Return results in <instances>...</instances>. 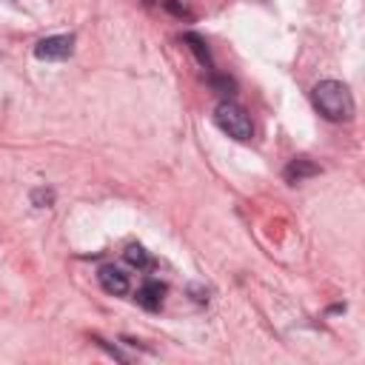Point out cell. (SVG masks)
Returning <instances> with one entry per match:
<instances>
[{
  "label": "cell",
  "mask_w": 365,
  "mask_h": 365,
  "mask_svg": "<svg viewBox=\"0 0 365 365\" xmlns=\"http://www.w3.org/2000/svg\"><path fill=\"white\" fill-rule=\"evenodd\" d=\"M311 100H314L317 111L331 123H345V120L354 117V97H351L348 86L339 83V80L317 83L314 91H311Z\"/></svg>",
  "instance_id": "6da1fadb"
},
{
  "label": "cell",
  "mask_w": 365,
  "mask_h": 365,
  "mask_svg": "<svg viewBox=\"0 0 365 365\" xmlns=\"http://www.w3.org/2000/svg\"><path fill=\"white\" fill-rule=\"evenodd\" d=\"M214 123H217L228 137H234V140H240V143L251 140V134H254V125H251L248 111H245L242 106H237L234 100L217 103V108H214Z\"/></svg>",
  "instance_id": "7a4b0ae2"
},
{
  "label": "cell",
  "mask_w": 365,
  "mask_h": 365,
  "mask_svg": "<svg viewBox=\"0 0 365 365\" xmlns=\"http://www.w3.org/2000/svg\"><path fill=\"white\" fill-rule=\"evenodd\" d=\"M74 54V34H51L34 46L37 60H66Z\"/></svg>",
  "instance_id": "3957f363"
},
{
  "label": "cell",
  "mask_w": 365,
  "mask_h": 365,
  "mask_svg": "<svg viewBox=\"0 0 365 365\" xmlns=\"http://www.w3.org/2000/svg\"><path fill=\"white\" fill-rule=\"evenodd\" d=\"M97 277H100L103 291H108V294H114V297L128 294V277H125L120 268H114V265H103Z\"/></svg>",
  "instance_id": "277c9868"
},
{
  "label": "cell",
  "mask_w": 365,
  "mask_h": 365,
  "mask_svg": "<svg viewBox=\"0 0 365 365\" xmlns=\"http://www.w3.org/2000/svg\"><path fill=\"white\" fill-rule=\"evenodd\" d=\"M282 174H285V182L297 185V182H302V180H308V177H317V174H319V165L311 163L308 157H297V160H291V163L285 165Z\"/></svg>",
  "instance_id": "5b68a950"
},
{
  "label": "cell",
  "mask_w": 365,
  "mask_h": 365,
  "mask_svg": "<svg viewBox=\"0 0 365 365\" xmlns=\"http://www.w3.org/2000/svg\"><path fill=\"white\" fill-rule=\"evenodd\" d=\"M163 294H165V285L148 279V282L137 291V302H140L145 311H160V305H163Z\"/></svg>",
  "instance_id": "8992f818"
},
{
  "label": "cell",
  "mask_w": 365,
  "mask_h": 365,
  "mask_svg": "<svg viewBox=\"0 0 365 365\" xmlns=\"http://www.w3.org/2000/svg\"><path fill=\"white\" fill-rule=\"evenodd\" d=\"M182 43L191 48V54L197 57V63L200 66H205V68H211V51H208V46H205V40L200 37V34H182Z\"/></svg>",
  "instance_id": "52a82bcc"
},
{
  "label": "cell",
  "mask_w": 365,
  "mask_h": 365,
  "mask_svg": "<svg viewBox=\"0 0 365 365\" xmlns=\"http://www.w3.org/2000/svg\"><path fill=\"white\" fill-rule=\"evenodd\" d=\"M123 257H125V262L134 265V268H148V262H151L143 245H128V248L123 251Z\"/></svg>",
  "instance_id": "ba28073f"
},
{
  "label": "cell",
  "mask_w": 365,
  "mask_h": 365,
  "mask_svg": "<svg viewBox=\"0 0 365 365\" xmlns=\"http://www.w3.org/2000/svg\"><path fill=\"white\" fill-rule=\"evenodd\" d=\"M208 83H211V88H214L217 94H222V97H231V94H234V88H237V86H234V80H231V77H225V74H214Z\"/></svg>",
  "instance_id": "9c48e42d"
},
{
  "label": "cell",
  "mask_w": 365,
  "mask_h": 365,
  "mask_svg": "<svg viewBox=\"0 0 365 365\" xmlns=\"http://www.w3.org/2000/svg\"><path fill=\"white\" fill-rule=\"evenodd\" d=\"M31 202H34L37 208H48V205L54 202V191H51V188H34V191H31Z\"/></svg>",
  "instance_id": "30bf717a"
},
{
  "label": "cell",
  "mask_w": 365,
  "mask_h": 365,
  "mask_svg": "<svg viewBox=\"0 0 365 365\" xmlns=\"http://www.w3.org/2000/svg\"><path fill=\"white\" fill-rule=\"evenodd\" d=\"M163 6H165L168 11H174V14H180V17H182V14H188V9H185V6H180L177 0H163Z\"/></svg>",
  "instance_id": "8fae6325"
},
{
  "label": "cell",
  "mask_w": 365,
  "mask_h": 365,
  "mask_svg": "<svg viewBox=\"0 0 365 365\" xmlns=\"http://www.w3.org/2000/svg\"><path fill=\"white\" fill-rule=\"evenodd\" d=\"M143 3H145V6H151V3H154V0H143Z\"/></svg>",
  "instance_id": "7c38bea8"
}]
</instances>
